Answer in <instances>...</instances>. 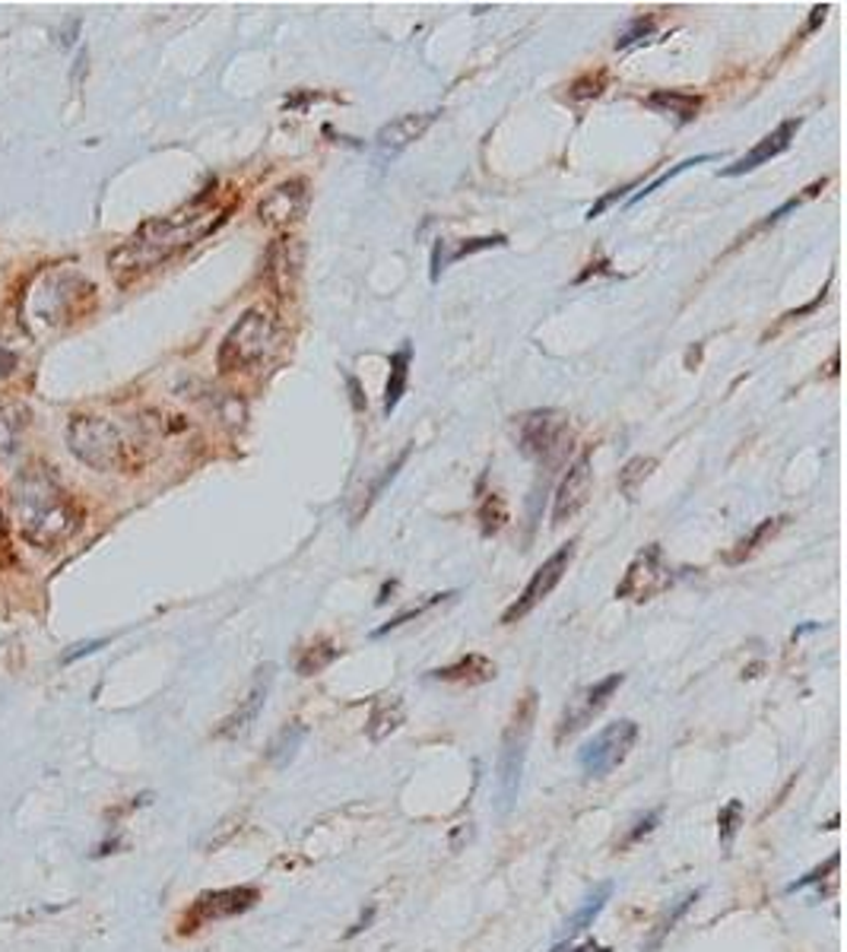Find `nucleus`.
Wrapping results in <instances>:
<instances>
[{"instance_id":"obj_1","label":"nucleus","mask_w":847,"mask_h":952,"mask_svg":"<svg viewBox=\"0 0 847 952\" xmlns=\"http://www.w3.org/2000/svg\"><path fill=\"white\" fill-rule=\"evenodd\" d=\"M223 220H226L223 207L195 200L191 207H185L172 216L143 223L121 248H115L108 255V270L115 273L118 283H131L137 277L150 273L153 267L175 258L178 251L197 245L200 238H207Z\"/></svg>"},{"instance_id":"obj_2","label":"nucleus","mask_w":847,"mask_h":952,"mask_svg":"<svg viewBox=\"0 0 847 952\" xmlns=\"http://www.w3.org/2000/svg\"><path fill=\"white\" fill-rule=\"evenodd\" d=\"M10 515L13 525L20 527V537L35 550H61L83 525L80 505L70 498L61 480L42 463L23 470L13 480Z\"/></svg>"},{"instance_id":"obj_3","label":"nucleus","mask_w":847,"mask_h":952,"mask_svg":"<svg viewBox=\"0 0 847 952\" xmlns=\"http://www.w3.org/2000/svg\"><path fill=\"white\" fill-rule=\"evenodd\" d=\"M277 343V318L270 308L255 305L248 308L232 330L226 333V340L220 343V372H245L273 350Z\"/></svg>"},{"instance_id":"obj_4","label":"nucleus","mask_w":847,"mask_h":952,"mask_svg":"<svg viewBox=\"0 0 847 952\" xmlns=\"http://www.w3.org/2000/svg\"><path fill=\"white\" fill-rule=\"evenodd\" d=\"M533 721H537V690L524 692V698L515 705V715L505 727L502 737V755H498V794H502V810L508 813L515 807V797L521 788L524 759L527 747L533 737Z\"/></svg>"},{"instance_id":"obj_5","label":"nucleus","mask_w":847,"mask_h":952,"mask_svg":"<svg viewBox=\"0 0 847 952\" xmlns=\"http://www.w3.org/2000/svg\"><path fill=\"white\" fill-rule=\"evenodd\" d=\"M67 448L93 470H118L128 458V442L121 428L102 416H73L67 423Z\"/></svg>"},{"instance_id":"obj_6","label":"nucleus","mask_w":847,"mask_h":952,"mask_svg":"<svg viewBox=\"0 0 847 952\" xmlns=\"http://www.w3.org/2000/svg\"><path fill=\"white\" fill-rule=\"evenodd\" d=\"M568 442H572V428L562 410H533L518 420V448L524 458L553 467L562 460L565 448H572Z\"/></svg>"},{"instance_id":"obj_7","label":"nucleus","mask_w":847,"mask_h":952,"mask_svg":"<svg viewBox=\"0 0 847 952\" xmlns=\"http://www.w3.org/2000/svg\"><path fill=\"white\" fill-rule=\"evenodd\" d=\"M638 743V724L622 718L616 724H607L593 740H587L578 753V765L587 778H607L610 772H616L622 762L628 759V753Z\"/></svg>"},{"instance_id":"obj_8","label":"nucleus","mask_w":847,"mask_h":952,"mask_svg":"<svg viewBox=\"0 0 847 952\" xmlns=\"http://www.w3.org/2000/svg\"><path fill=\"white\" fill-rule=\"evenodd\" d=\"M670 585H673V568L663 556V546L651 543L628 562L622 581L616 585V597L632 600V603H645V600H654L657 593L667 591Z\"/></svg>"},{"instance_id":"obj_9","label":"nucleus","mask_w":847,"mask_h":952,"mask_svg":"<svg viewBox=\"0 0 847 952\" xmlns=\"http://www.w3.org/2000/svg\"><path fill=\"white\" fill-rule=\"evenodd\" d=\"M622 683H625L622 673H610V677H603V680H597V683H590L585 690L575 692L568 698V705L562 708L558 724H555V743H565L568 737H575L578 730H585L587 724L593 721L610 705V698L616 695Z\"/></svg>"},{"instance_id":"obj_10","label":"nucleus","mask_w":847,"mask_h":952,"mask_svg":"<svg viewBox=\"0 0 847 952\" xmlns=\"http://www.w3.org/2000/svg\"><path fill=\"white\" fill-rule=\"evenodd\" d=\"M261 889L258 886H232V889H213V892H200L191 905V912L181 920V933H195L197 927L213 924V920L235 918L245 915L258 905Z\"/></svg>"},{"instance_id":"obj_11","label":"nucleus","mask_w":847,"mask_h":952,"mask_svg":"<svg viewBox=\"0 0 847 952\" xmlns=\"http://www.w3.org/2000/svg\"><path fill=\"white\" fill-rule=\"evenodd\" d=\"M572 559H575V543H565V546H558L553 556L546 559L537 572H533V578L527 581V588L521 591V597L502 613V623L505 625H515L521 623L527 613H533L550 593L555 591V585L565 578V572H568V565H572Z\"/></svg>"},{"instance_id":"obj_12","label":"nucleus","mask_w":847,"mask_h":952,"mask_svg":"<svg viewBox=\"0 0 847 952\" xmlns=\"http://www.w3.org/2000/svg\"><path fill=\"white\" fill-rule=\"evenodd\" d=\"M308 210V181L305 178H290L277 185L267 198L258 203V220L270 230H286L298 223Z\"/></svg>"},{"instance_id":"obj_13","label":"nucleus","mask_w":847,"mask_h":952,"mask_svg":"<svg viewBox=\"0 0 847 952\" xmlns=\"http://www.w3.org/2000/svg\"><path fill=\"white\" fill-rule=\"evenodd\" d=\"M273 673H277V667H273V663H263V667H258V673H255L251 686H248V692H245V698L238 702V708L228 715L226 721L216 727V737L232 740V737L245 733L251 724L258 721V715L263 712V702H267V695H270V686H273Z\"/></svg>"},{"instance_id":"obj_14","label":"nucleus","mask_w":847,"mask_h":952,"mask_svg":"<svg viewBox=\"0 0 847 952\" xmlns=\"http://www.w3.org/2000/svg\"><path fill=\"white\" fill-rule=\"evenodd\" d=\"M590 498V458L581 455L568 467V473L562 477L558 490H555L553 502V525H565L572 521Z\"/></svg>"},{"instance_id":"obj_15","label":"nucleus","mask_w":847,"mask_h":952,"mask_svg":"<svg viewBox=\"0 0 847 952\" xmlns=\"http://www.w3.org/2000/svg\"><path fill=\"white\" fill-rule=\"evenodd\" d=\"M800 118H790V121H784V125H778L775 131L768 133V137H762L755 146H752L746 156H740L733 165H727L720 175H727V178H733V175H746V172H752V168H758V165L772 163V160H778L784 150H790V143H793V137H797V131H800Z\"/></svg>"},{"instance_id":"obj_16","label":"nucleus","mask_w":847,"mask_h":952,"mask_svg":"<svg viewBox=\"0 0 847 952\" xmlns=\"http://www.w3.org/2000/svg\"><path fill=\"white\" fill-rule=\"evenodd\" d=\"M438 118V111H413V115H400V118H393V121H388L381 131H378V137H375V146H378V153L381 156H397V153H403L413 140H420L425 131H428V125Z\"/></svg>"},{"instance_id":"obj_17","label":"nucleus","mask_w":847,"mask_h":952,"mask_svg":"<svg viewBox=\"0 0 847 952\" xmlns=\"http://www.w3.org/2000/svg\"><path fill=\"white\" fill-rule=\"evenodd\" d=\"M298 263H302V251L295 245V238H280L270 255H267V280L280 296H290V290L295 286L298 277Z\"/></svg>"},{"instance_id":"obj_18","label":"nucleus","mask_w":847,"mask_h":952,"mask_svg":"<svg viewBox=\"0 0 847 952\" xmlns=\"http://www.w3.org/2000/svg\"><path fill=\"white\" fill-rule=\"evenodd\" d=\"M403 698L400 695H378L375 698V705H372V712H368V721H365V733H368V740L372 743H381V740H388L393 730H400V724H403Z\"/></svg>"},{"instance_id":"obj_19","label":"nucleus","mask_w":847,"mask_h":952,"mask_svg":"<svg viewBox=\"0 0 847 952\" xmlns=\"http://www.w3.org/2000/svg\"><path fill=\"white\" fill-rule=\"evenodd\" d=\"M610 895H613V883H600L593 892H587L581 908L562 924V940H565V943H558V947H572V940H575L578 933H585L587 927H593V920L600 918V912L607 908Z\"/></svg>"},{"instance_id":"obj_20","label":"nucleus","mask_w":847,"mask_h":952,"mask_svg":"<svg viewBox=\"0 0 847 952\" xmlns=\"http://www.w3.org/2000/svg\"><path fill=\"white\" fill-rule=\"evenodd\" d=\"M432 680H442V683H467V686L490 683V680H495V663L483 655H467L460 657L457 663H451V667L432 670Z\"/></svg>"},{"instance_id":"obj_21","label":"nucleus","mask_w":847,"mask_h":952,"mask_svg":"<svg viewBox=\"0 0 847 952\" xmlns=\"http://www.w3.org/2000/svg\"><path fill=\"white\" fill-rule=\"evenodd\" d=\"M648 108L660 111V115H673L680 125H689L698 108H702V99L692 96V93H677V90H657L648 96Z\"/></svg>"},{"instance_id":"obj_22","label":"nucleus","mask_w":847,"mask_h":952,"mask_svg":"<svg viewBox=\"0 0 847 952\" xmlns=\"http://www.w3.org/2000/svg\"><path fill=\"white\" fill-rule=\"evenodd\" d=\"M30 426V410L20 403L0 407V455H13L23 445V432Z\"/></svg>"},{"instance_id":"obj_23","label":"nucleus","mask_w":847,"mask_h":952,"mask_svg":"<svg viewBox=\"0 0 847 952\" xmlns=\"http://www.w3.org/2000/svg\"><path fill=\"white\" fill-rule=\"evenodd\" d=\"M410 360H413V350L410 343H403L397 353L391 356V375H388V388H385V416H391L397 410V403L407 395V381H410Z\"/></svg>"},{"instance_id":"obj_24","label":"nucleus","mask_w":847,"mask_h":952,"mask_svg":"<svg viewBox=\"0 0 847 952\" xmlns=\"http://www.w3.org/2000/svg\"><path fill=\"white\" fill-rule=\"evenodd\" d=\"M305 724H286L277 737H273V743H270V750H267V759L277 765V768H286L290 762L295 759V753L302 750V740H305Z\"/></svg>"},{"instance_id":"obj_25","label":"nucleus","mask_w":847,"mask_h":952,"mask_svg":"<svg viewBox=\"0 0 847 952\" xmlns=\"http://www.w3.org/2000/svg\"><path fill=\"white\" fill-rule=\"evenodd\" d=\"M337 657H340V648H337L333 642H315V645H308V648L298 655L295 670H298V677H315V673L327 670Z\"/></svg>"},{"instance_id":"obj_26","label":"nucleus","mask_w":847,"mask_h":952,"mask_svg":"<svg viewBox=\"0 0 847 952\" xmlns=\"http://www.w3.org/2000/svg\"><path fill=\"white\" fill-rule=\"evenodd\" d=\"M502 245H508V238L505 235H486V238H467L463 245H457L451 255H438V251H432V280H438V273H442V263L448 261H460V258H470V255H477V251H486V248H502Z\"/></svg>"},{"instance_id":"obj_27","label":"nucleus","mask_w":847,"mask_h":952,"mask_svg":"<svg viewBox=\"0 0 847 952\" xmlns=\"http://www.w3.org/2000/svg\"><path fill=\"white\" fill-rule=\"evenodd\" d=\"M692 902H698V889H695V892H685L683 898H680V902H677V905H673V908H670L663 918L657 920V927H654L651 940H648V947H645V950L651 952V950H657L660 943H663V937H667V933H670V930L680 924V918H683L685 912L692 908Z\"/></svg>"},{"instance_id":"obj_28","label":"nucleus","mask_w":847,"mask_h":952,"mask_svg":"<svg viewBox=\"0 0 847 952\" xmlns=\"http://www.w3.org/2000/svg\"><path fill=\"white\" fill-rule=\"evenodd\" d=\"M657 467V460L654 458H632L625 467L620 470V490L622 495H628V498H635L638 495V490H642V483L651 477V470Z\"/></svg>"},{"instance_id":"obj_29","label":"nucleus","mask_w":847,"mask_h":952,"mask_svg":"<svg viewBox=\"0 0 847 952\" xmlns=\"http://www.w3.org/2000/svg\"><path fill=\"white\" fill-rule=\"evenodd\" d=\"M743 825V800H730L727 807H720L717 813V835H720V848H730L737 832Z\"/></svg>"},{"instance_id":"obj_30","label":"nucleus","mask_w":847,"mask_h":952,"mask_svg":"<svg viewBox=\"0 0 847 952\" xmlns=\"http://www.w3.org/2000/svg\"><path fill=\"white\" fill-rule=\"evenodd\" d=\"M781 525H784V518H768V521H762V525L755 527L746 540H740V550L730 556V562H740V559H746L750 553H755V550H758V543H765L768 537H775V533L781 530Z\"/></svg>"},{"instance_id":"obj_31","label":"nucleus","mask_w":847,"mask_h":952,"mask_svg":"<svg viewBox=\"0 0 847 952\" xmlns=\"http://www.w3.org/2000/svg\"><path fill=\"white\" fill-rule=\"evenodd\" d=\"M445 597H455V593H432V597H428V600H423V603H416V607H410V610L397 613L391 623H385L381 628H375V638H381V635H388V632H393V628H400L403 623H410V620L423 616L428 607H435V603H438V600H445Z\"/></svg>"},{"instance_id":"obj_32","label":"nucleus","mask_w":847,"mask_h":952,"mask_svg":"<svg viewBox=\"0 0 847 952\" xmlns=\"http://www.w3.org/2000/svg\"><path fill=\"white\" fill-rule=\"evenodd\" d=\"M657 822H660V810H648L645 816H638V820L632 822V828H628V835L622 838V851L625 848H632V845H638L642 838H648L654 828H657Z\"/></svg>"},{"instance_id":"obj_33","label":"nucleus","mask_w":847,"mask_h":952,"mask_svg":"<svg viewBox=\"0 0 847 952\" xmlns=\"http://www.w3.org/2000/svg\"><path fill=\"white\" fill-rule=\"evenodd\" d=\"M708 160H711V156H708V153H705V156H695V160H685V163H680V165H677V168H670V172H663V175H660V178H654L651 185H648V188H642V191H638V195H635V198L628 200V203H638V200H645V198H648V195H654V191H657V188H660V185H667V181H673V178H677V175H683V172H685V168H689V165L708 163Z\"/></svg>"},{"instance_id":"obj_34","label":"nucleus","mask_w":847,"mask_h":952,"mask_svg":"<svg viewBox=\"0 0 847 952\" xmlns=\"http://www.w3.org/2000/svg\"><path fill=\"white\" fill-rule=\"evenodd\" d=\"M651 33H654V16H638V20H632V23L625 26V33L616 38V48H628V45L648 38Z\"/></svg>"},{"instance_id":"obj_35","label":"nucleus","mask_w":847,"mask_h":952,"mask_svg":"<svg viewBox=\"0 0 847 952\" xmlns=\"http://www.w3.org/2000/svg\"><path fill=\"white\" fill-rule=\"evenodd\" d=\"M835 870H838V854H832V857H828V863H825V867H815L813 873H807V877H803V880H797V883H790V886H787V892H797V889H807V886H810V883H819V880H825V873H835Z\"/></svg>"},{"instance_id":"obj_36","label":"nucleus","mask_w":847,"mask_h":952,"mask_svg":"<svg viewBox=\"0 0 847 952\" xmlns=\"http://www.w3.org/2000/svg\"><path fill=\"white\" fill-rule=\"evenodd\" d=\"M16 368V353H10L7 346H0V375H10Z\"/></svg>"},{"instance_id":"obj_37","label":"nucleus","mask_w":847,"mask_h":952,"mask_svg":"<svg viewBox=\"0 0 847 952\" xmlns=\"http://www.w3.org/2000/svg\"><path fill=\"white\" fill-rule=\"evenodd\" d=\"M372 918H375V905H372V908H368V912H365V915H362V918H358L356 924H353V930H350L346 937H356V933H362V930H365V927L372 924Z\"/></svg>"},{"instance_id":"obj_38","label":"nucleus","mask_w":847,"mask_h":952,"mask_svg":"<svg viewBox=\"0 0 847 952\" xmlns=\"http://www.w3.org/2000/svg\"><path fill=\"white\" fill-rule=\"evenodd\" d=\"M553 952H610L607 947H600V943H593V940H587V943H581V947H565V950H553Z\"/></svg>"},{"instance_id":"obj_39","label":"nucleus","mask_w":847,"mask_h":952,"mask_svg":"<svg viewBox=\"0 0 847 952\" xmlns=\"http://www.w3.org/2000/svg\"><path fill=\"white\" fill-rule=\"evenodd\" d=\"M0 550H7V527H3V515H0Z\"/></svg>"}]
</instances>
